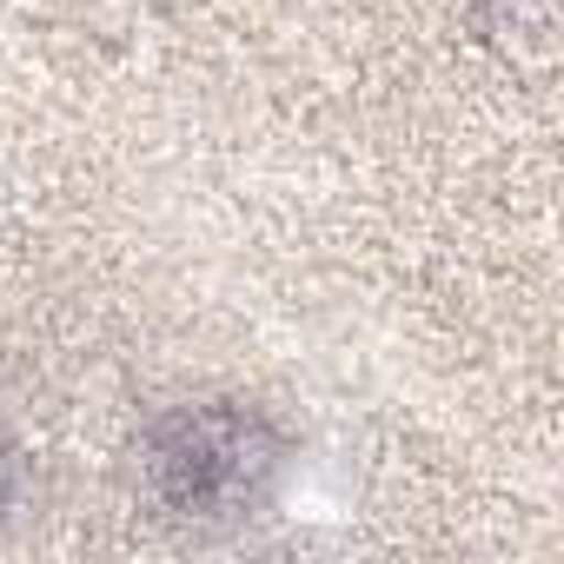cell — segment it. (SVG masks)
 Instances as JSON below:
<instances>
[{"instance_id": "6da1fadb", "label": "cell", "mask_w": 564, "mask_h": 564, "mask_svg": "<svg viewBox=\"0 0 564 564\" xmlns=\"http://www.w3.org/2000/svg\"><path fill=\"white\" fill-rule=\"evenodd\" d=\"M279 452L286 445H279V432L259 412H246L232 399H199V405H173L147 425L140 465H147V485L166 518L239 524V518L265 511Z\"/></svg>"}]
</instances>
